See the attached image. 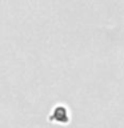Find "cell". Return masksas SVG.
<instances>
[{"instance_id": "1", "label": "cell", "mask_w": 124, "mask_h": 128, "mask_svg": "<svg viewBox=\"0 0 124 128\" xmlns=\"http://www.w3.org/2000/svg\"><path fill=\"white\" fill-rule=\"evenodd\" d=\"M50 120L51 122H56L60 124H66L70 122V114L66 106H56L52 110L51 115H50Z\"/></svg>"}]
</instances>
